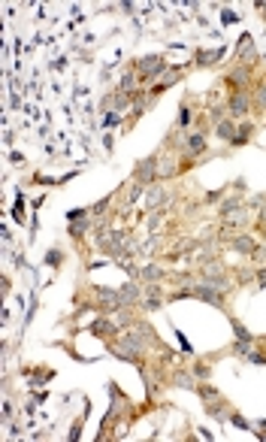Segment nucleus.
Wrapping results in <instances>:
<instances>
[{"label": "nucleus", "mask_w": 266, "mask_h": 442, "mask_svg": "<svg viewBox=\"0 0 266 442\" xmlns=\"http://www.w3.org/2000/svg\"><path fill=\"white\" fill-rule=\"evenodd\" d=\"M224 46L221 49H206V52H197V64H212V61H218V58H224Z\"/></svg>", "instance_id": "1a4fd4ad"}, {"label": "nucleus", "mask_w": 266, "mask_h": 442, "mask_svg": "<svg viewBox=\"0 0 266 442\" xmlns=\"http://www.w3.org/2000/svg\"><path fill=\"white\" fill-rule=\"evenodd\" d=\"M136 67H139L142 73H148V76H158V73H164V61H161L158 55H148V58H139V61H136Z\"/></svg>", "instance_id": "7ed1b4c3"}, {"label": "nucleus", "mask_w": 266, "mask_h": 442, "mask_svg": "<svg viewBox=\"0 0 266 442\" xmlns=\"http://www.w3.org/2000/svg\"><path fill=\"white\" fill-rule=\"evenodd\" d=\"M164 200H167V191L164 188H148V197H145L148 206H161Z\"/></svg>", "instance_id": "9b49d317"}, {"label": "nucleus", "mask_w": 266, "mask_h": 442, "mask_svg": "<svg viewBox=\"0 0 266 442\" xmlns=\"http://www.w3.org/2000/svg\"><path fill=\"white\" fill-rule=\"evenodd\" d=\"M248 106H251V103H248V97H245L242 91H236V94L230 97V112H233L236 118H242V115L248 112Z\"/></svg>", "instance_id": "39448f33"}, {"label": "nucleus", "mask_w": 266, "mask_h": 442, "mask_svg": "<svg viewBox=\"0 0 266 442\" xmlns=\"http://www.w3.org/2000/svg\"><path fill=\"white\" fill-rule=\"evenodd\" d=\"M245 357H248V360H254V363H266V357H263V354H257V351H248Z\"/></svg>", "instance_id": "c85d7f7f"}, {"label": "nucleus", "mask_w": 266, "mask_h": 442, "mask_svg": "<svg viewBox=\"0 0 266 442\" xmlns=\"http://www.w3.org/2000/svg\"><path fill=\"white\" fill-rule=\"evenodd\" d=\"M155 176H161L155 158H148V161H139V164H136V182H139V185H148V182L155 179Z\"/></svg>", "instance_id": "f03ea898"}, {"label": "nucleus", "mask_w": 266, "mask_h": 442, "mask_svg": "<svg viewBox=\"0 0 266 442\" xmlns=\"http://www.w3.org/2000/svg\"><path fill=\"white\" fill-rule=\"evenodd\" d=\"M257 106H260V109H266V82L257 88Z\"/></svg>", "instance_id": "b1692460"}, {"label": "nucleus", "mask_w": 266, "mask_h": 442, "mask_svg": "<svg viewBox=\"0 0 266 442\" xmlns=\"http://www.w3.org/2000/svg\"><path fill=\"white\" fill-rule=\"evenodd\" d=\"M233 248H236V251H242V254H254V251H257L251 236H236V239H233Z\"/></svg>", "instance_id": "9d476101"}, {"label": "nucleus", "mask_w": 266, "mask_h": 442, "mask_svg": "<svg viewBox=\"0 0 266 442\" xmlns=\"http://www.w3.org/2000/svg\"><path fill=\"white\" fill-rule=\"evenodd\" d=\"M221 273H224V267H221L218 261H209V264L203 267V276H206V279H209V276H221Z\"/></svg>", "instance_id": "a211bd4d"}, {"label": "nucleus", "mask_w": 266, "mask_h": 442, "mask_svg": "<svg viewBox=\"0 0 266 442\" xmlns=\"http://www.w3.org/2000/svg\"><path fill=\"white\" fill-rule=\"evenodd\" d=\"M118 303H121V306H133V303H136V285H124V288L118 291Z\"/></svg>", "instance_id": "6e6552de"}, {"label": "nucleus", "mask_w": 266, "mask_h": 442, "mask_svg": "<svg viewBox=\"0 0 266 442\" xmlns=\"http://www.w3.org/2000/svg\"><path fill=\"white\" fill-rule=\"evenodd\" d=\"M133 100H136V103H133V115H142V112H145V106L151 103V100H148L145 94H136Z\"/></svg>", "instance_id": "f3484780"}, {"label": "nucleus", "mask_w": 266, "mask_h": 442, "mask_svg": "<svg viewBox=\"0 0 266 442\" xmlns=\"http://www.w3.org/2000/svg\"><path fill=\"white\" fill-rule=\"evenodd\" d=\"M236 209H242V200H227V203L221 206V212H224V215H233Z\"/></svg>", "instance_id": "aec40b11"}, {"label": "nucleus", "mask_w": 266, "mask_h": 442, "mask_svg": "<svg viewBox=\"0 0 266 442\" xmlns=\"http://www.w3.org/2000/svg\"><path fill=\"white\" fill-rule=\"evenodd\" d=\"M230 421H233L236 427H242V430H248V421H245V418H239L236 412H230Z\"/></svg>", "instance_id": "bb28decb"}, {"label": "nucleus", "mask_w": 266, "mask_h": 442, "mask_svg": "<svg viewBox=\"0 0 266 442\" xmlns=\"http://www.w3.org/2000/svg\"><path fill=\"white\" fill-rule=\"evenodd\" d=\"M85 233V221H70V236H82Z\"/></svg>", "instance_id": "412c9836"}, {"label": "nucleus", "mask_w": 266, "mask_h": 442, "mask_svg": "<svg viewBox=\"0 0 266 442\" xmlns=\"http://www.w3.org/2000/svg\"><path fill=\"white\" fill-rule=\"evenodd\" d=\"M257 282H260V288H266V270H260V273H257Z\"/></svg>", "instance_id": "c756f323"}, {"label": "nucleus", "mask_w": 266, "mask_h": 442, "mask_svg": "<svg viewBox=\"0 0 266 442\" xmlns=\"http://www.w3.org/2000/svg\"><path fill=\"white\" fill-rule=\"evenodd\" d=\"M173 385H178V388H184V391H197V385L187 379L184 373H176V376H173Z\"/></svg>", "instance_id": "4468645a"}, {"label": "nucleus", "mask_w": 266, "mask_h": 442, "mask_svg": "<svg viewBox=\"0 0 266 442\" xmlns=\"http://www.w3.org/2000/svg\"><path fill=\"white\" fill-rule=\"evenodd\" d=\"M184 152L191 155V158H194V155H203V152H206V136H203V133L187 136V142H184Z\"/></svg>", "instance_id": "20e7f679"}, {"label": "nucleus", "mask_w": 266, "mask_h": 442, "mask_svg": "<svg viewBox=\"0 0 266 442\" xmlns=\"http://www.w3.org/2000/svg\"><path fill=\"white\" fill-rule=\"evenodd\" d=\"M118 121H121V115H118V112H109V115H106V124H103V127H115Z\"/></svg>", "instance_id": "393cba45"}, {"label": "nucleus", "mask_w": 266, "mask_h": 442, "mask_svg": "<svg viewBox=\"0 0 266 442\" xmlns=\"http://www.w3.org/2000/svg\"><path fill=\"white\" fill-rule=\"evenodd\" d=\"M233 351H236V354H248V351H251V342H245V339H236Z\"/></svg>", "instance_id": "4be33fe9"}, {"label": "nucleus", "mask_w": 266, "mask_h": 442, "mask_svg": "<svg viewBox=\"0 0 266 442\" xmlns=\"http://www.w3.org/2000/svg\"><path fill=\"white\" fill-rule=\"evenodd\" d=\"M248 79H251V76H248V67H236L227 82H230L233 88H242V85H248Z\"/></svg>", "instance_id": "0eeeda50"}, {"label": "nucleus", "mask_w": 266, "mask_h": 442, "mask_svg": "<svg viewBox=\"0 0 266 442\" xmlns=\"http://www.w3.org/2000/svg\"><path fill=\"white\" fill-rule=\"evenodd\" d=\"M260 221H263V224H266V203H263V212H260Z\"/></svg>", "instance_id": "7c9ffc66"}, {"label": "nucleus", "mask_w": 266, "mask_h": 442, "mask_svg": "<svg viewBox=\"0 0 266 442\" xmlns=\"http://www.w3.org/2000/svg\"><path fill=\"white\" fill-rule=\"evenodd\" d=\"M233 333H236V339H245V342H251V333H248V330H245V327H242L236 318H233Z\"/></svg>", "instance_id": "6ab92c4d"}, {"label": "nucleus", "mask_w": 266, "mask_h": 442, "mask_svg": "<svg viewBox=\"0 0 266 442\" xmlns=\"http://www.w3.org/2000/svg\"><path fill=\"white\" fill-rule=\"evenodd\" d=\"M46 261H49L52 267H58V264H61V251H49V254H46Z\"/></svg>", "instance_id": "cd10ccee"}, {"label": "nucleus", "mask_w": 266, "mask_h": 442, "mask_svg": "<svg viewBox=\"0 0 266 442\" xmlns=\"http://www.w3.org/2000/svg\"><path fill=\"white\" fill-rule=\"evenodd\" d=\"M215 130H218V136H221V139H230V142L236 139V124H233L230 118H221Z\"/></svg>", "instance_id": "423d86ee"}, {"label": "nucleus", "mask_w": 266, "mask_h": 442, "mask_svg": "<svg viewBox=\"0 0 266 442\" xmlns=\"http://www.w3.org/2000/svg\"><path fill=\"white\" fill-rule=\"evenodd\" d=\"M251 130H254V124H251V121H242V124H239V130H236V139H233V145H242V142L251 136Z\"/></svg>", "instance_id": "ddd939ff"}, {"label": "nucleus", "mask_w": 266, "mask_h": 442, "mask_svg": "<svg viewBox=\"0 0 266 442\" xmlns=\"http://www.w3.org/2000/svg\"><path fill=\"white\" fill-rule=\"evenodd\" d=\"M194 376H200V379H209V366H206V363H197V366H194Z\"/></svg>", "instance_id": "a878e982"}, {"label": "nucleus", "mask_w": 266, "mask_h": 442, "mask_svg": "<svg viewBox=\"0 0 266 442\" xmlns=\"http://www.w3.org/2000/svg\"><path fill=\"white\" fill-rule=\"evenodd\" d=\"M187 124H191V109H181V115H178V127H187Z\"/></svg>", "instance_id": "5701e85b"}, {"label": "nucleus", "mask_w": 266, "mask_h": 442, "mask_svg": "<svg viewBox=\"0 0 266 442\" xmlns=\"http://www.w3.org/2000/svg\"><path fill=\"white\" fill-rule=\"evenodd\" d=\"M191 297L203 300V303H212V306H224V294L212 285H194L191 288Z\"/></svg>", "instance_id": "f257e3e1"}, {"label": "nucleus", "mask_w": 266, "mask_h": 442, "mask_svg": "<svg viewBox=\"0 0 266 442\" xmlns=\"http://www.w3.org/2000/svg\"><path fill=\"white\" fill-rule=\"evenodd\" d=\"M133 85H136V73H124V76H121V91H124V94H130V91H133Z\"/></svg>", "instance_id": "dca6fc26"}, {"label": "nucleus", "mask_w": 266, "mask_h": 442, "mask_svg": "<svg viewBox=\"0 0 266 442\" xmlns=\"http://www.w3.org/2000/svg\"><path fill=\"white\" fill-rule=\"evenodd\" d=\"M197 394H200L206 403H215V400H218V391H215L212 385H203V388H197Z\"/></svg>", "instance_id": "2eb2a0df"}, {"label": "nucleus", "mask_w": 266, "mask_h": 442, "mask_svg": "<svg viewBox=\"0 0 266 442\" xmlns=\"http://www.w3.org/2000/svg\"><path fill=\"white\" fill-rule=\"evenodd\" d=\"M139 276H142L145 282H158V279H161L164 273H161V267H155V264H148V267H142V270H139Z\"/></svg>", "instance_id": "f8f14e48"}]
</instances>
